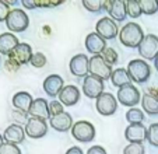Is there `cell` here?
<instances>
[{
	"instance_id": "1",
	"label": "cell",
	"mask_w": 158,
	"mask_h": 154,
	"mask_svg": "<svg viewBox=\"0 0 158 154\" xmlns=\"http://www.w3.org/2000/svg\"><path fill=\"white\" fill-rule=\"evenodd\" d=\"M143 28L137 23H127L123 25V28L119 31V39L125 46L127 48H139L141 41L144 39Z\"/></svg>"
},
{
	"instance_id": "2",
	"label": "cell",
	"mask_w": 158,
	"mask_h": 154,
	"mask_svg": "<svg viewBox=\"0 0 158 154\" xmlns=\"http://www.w3.org/2000/svg\"><path fill=\"white\" fill-rule=\"evenodd\" d=\"M127 73L130 80L134 83H146L151 76V69H150L148 63H146V60L143 59H134L131 62H129L127 65Z\"/></svg>"
},
{
	"instance_id": "3",
	"label": "cell",
	"mask_w": 158,
	"mask_h": 154,
	"mask_svg": "<svg viewBox=\"0 0 158 154\" xmlns=\"http://www.w3.org/2000/svg\"><path fill=\"white\" fill-rule=\"evenodd\" d=\"M6 25L10 32H23L30 25V18L24 10L13 9L6 20Z\"/></svg>"
},
{
	"instance_id": "4",
	"label": "cell",
	"mask_w": 158,
	"mask_h": 154,
	"mask_svg": "<svg viewBox=\"0 0 158 154\" xmlns=\"http://www.w3.org/2000/svg\"><path fill=\"white\" fill-rule=\"evenodd\" d=\"M72 135L76 140L81 143H89L95 137V127L88 121H78L73 125Z\"/></svg>"
},
{
	"instance_id": "5",
	"label": "cell",
	"mask_w": 158,
	"mask_h": 154,
	"mask_svg": "<svg viewBox=\"0 0 158 154\" xmlns=\"http://www.w3.org/2000/svg\"><path fill=\"white\" fill-rule=\"evenodd\" d=\"M89 74L98 77L101 80H110V76H112V67L108 66L105 63V60L101 58V55H95V56L89 58Z\"/></svg>"
},
{
	"instance_id": "6",
	"label": "cell",
	"mask_w": 158,
	"mask_h": 154,
	"mask_svg": "<svg viewBox=\"0 0 158 154\" xmlns=\"http://www.w3.org/2000/svg\"><path fill=\"white\" fill-rule=\"evenodd\" d=\"M118 101L125 107L134 108L140 101V91H139L133 84L123 86L118 90Z\"/></svg>"
},
{
	"instance_id": "7",
	"label": "cell",
	"mask_w": 158,
	"mask_h": 154,
	"mask_svg": "<svg viewBox=\"0 0 158 154\" xmlns=\"http://www.w3.org/2000/svg\"><path fill=\"white\" fill-rule=\"evenodd\" d=\"M137 49L143 59L155 60V58L158 56V36L154 35V34L146 35Z\"/></svg>"
},
{
	"instance_id": "8",
	"label": "cell",
	"mask_w": 158,
	"mask_h": 154,
	"mask_svg": "<svg viewBox=\"0 0 158 154\" xmlns=\"http://www.w3.org/2000/svg\"><path fill=\"white\" fill-rule=\"evenodd\" d=\"M104 80L98 79V77L93 76V74H88L87 77H84L83 80V92L85 94V97L88 98H97L99 97L101 94H104Z\"/></svg>"
},
{
	"instance_id": "9",
	"label": "cell",
	"mask_w": 158,
	"mask_h": 154,
	"mask_svg": "<svg viewBox=\"0 0 158 154\" xmlns=\"http://www.w3.org/2000/svg\"><path fill=\"white\" fill-rule=\"evenodd\" d=\"M104 10H106L110 18L118 23L125 21L127 17V7L125 0H106L104 3Z\"/></svg>"
},
{
	"instance_id": "10",
	"label": "cell",
	"mask_w": 158,
	"mask_h": 154,
	"mask_svg": "<svg viewBox=\"0 0 158 154\" xmlns=\"http://www.w3.org/2000/svg\"><path fill=\"white\" fill-rule=\"evenodd\" d=\"M95 107L101 115L110 116L114 115L118 109V101L110 92H104L101 94L95 101Z\"/></svg>"
},
{
	"instance_id": "11",
	"label": "cell",
	"mask_w": 158,
	"mask_h": 154,
	"mask_svg": "<svg viewBox=\"0 0 158 154\" xmlns=\"http://www.w3.org/2000/svg\"><path fill=\"white\" fill-rule=\"evenodd\" d=\"M95 30H97V34L101 38H104L105 41L106 39H114V38H116V35H119V32H118V24L110 17L99 18L97 21Z\"/></svg>"
},
{
	"instance_id": "12",
	"label": "cell",
	"mask_w": 158,
	"mask_h": 154,
	"mask_svg": "<svg viewBox=\"0 0 158 154\" xmlns=\"http://www.w3.org/2000/svg\"><path fill=\"white\" fill-rule=\"evenodd\" d=\"M25 135L31 139H41L48 133V123L44 119L39 118H28L25 123Z\"/></svg>"
},
{
	"instance_id": "13",
	"label": "cell",
	"mask_w": 158,
	"mask_h": 154,
	"mask_svg": "<svg viewBox=\"0 0 158 154\" xmlns=\"http://www.w3.org/2000/svg\"><path fill=\"white\" fill-rule=\"evenodd\" d=\"M69 66H70L69 69L72 71V74L76 77H87L89 73V69H88L89 59H88V56H85L83 53L73 56Z\"/></svg>"
},
{
	"instance_id": "14",
	"label": "cell",
	"mask_w": 158,
	"mask_h": 154,
	"mask_svg": "<svg viewBox=\"0 0 158 154\" xmlns=\"http://www.w3.org/2000/svg\"><path fill=\"white\" fill-rule=\"evenodd\" d=\"M147 135L148 129L143 123L129 125L125 130V139L129 143H143L144 140H147Z\"/></svg>"
},
{
	"instance_id": "15",
	"label": "cell",
	"mask_w": 158,
	"mask_h": 154,
	"mask_svg": "<svg viewBox=\"0 0 158 154\" xmlns=\"http://www.w3.org/2000/svg\"><path fill=\"white\" fill-rule=\"evenodd\" d=\"M30 118H39V119H51V112H49V102L45 98H36L34 100L30 111H28Z\"/></svg>"
},
{
	"instance_id": "16",
	"label": "cell",
	"mask_w": 158,
	"mask_h": 154,
	"mask_svg": "<svg viewBox=\"0 0 158 154\" xmlns=\"http://www.w3.org/2000/svg\"><path fill=\"white\" fill-rule=\"evenodd\" d=\"M32 48L28 44H20L9 55V59H13L18 63L20 66L27 65L31 62V58H32Z\"/></svg>"
},
{
	"instance_id": "17",
	"label": "cell",
	"mask_w": 158,
	"mask_h": 154,
	"mask_svg": "<svg viewBox=\"0 0 158 154\" xmlns=\"http://www.w3.org/2000/svg\"><path fill=\"white\" fill-rule=\"evenodd\" d=\"M63 87H64V81L59 74H51L44 81V90L49 97H56V95L59 97Z\"/></svg>"
},
{
	"instance_id": "18",
	"label": "cell",
	"mask_w": 158,
	"mask_h": 154,
	"mask_svg": "<svg viewBox=\"0 0 158 154\" xmlns=\"http://www.w3.org/2000/svg\"><path fill=\"white\" fill-rule=\"evenodd\" d=\"M25 129L17 123H13L7 127L3 133V139L6 143H11V144H20L24 142L25 139Z\"/></svg>"
},
{
	"instance_id": "19",
	"label": "cell",
	"mask_w": 158,
	"mask_h": 154,
	"mask_svg": "<svg viewBox=\"0 0 158 154\" xmlns=\"http://www.w3.org/2000/svg\"><path fill=\"white\" fill-rule=\"evenodd\" d=\"M59 101L64 107H73L80 101V90L76 86H64L59 94Z\"/></svg>"
},
{
	"instance_id": "20",
	"label": "cell",
	"mask_w": 158,
	"mask_h": 154,
	"mask_svg": "<svg viewBox=\"0 0 158 154\" xmlns=\"http://www.w3.org/2000/svg\"><path fill=\"white\" fill-rule=\"evenodd\" d=\"M85 48L89 53L95 56V55H101L104 52V49L106 48V42L97 32H91L85 36Z\"/></svg>"
},
{
	"instance_id": "21",
	"label": "cell",
	"mask_w": 158,
	"mask_h": 154,
	"mask_svg": "<svg viewBox=\"0 0 158 154\" xmlns=\"http://www.w3.org/2000/svg\"><path fill=\"white\" fill-rule=\"evenodd\" d=\"M49 123H51V126L57 132H67V130H70L73 127V125H74L73 123L72 115L67 112H63L56 116H51Z\"/></svg>"
},
{
	"instance_id": "22",
	"label": "cell",
	"mask_w": 158,
	"mask_h": 154,
	"mask_svg": "<svg viewBox=\"0 0 158 154\" xmlns=\"http://www.w3.org/2000/svg\"><path fill=\"white\" fill-rule=\"evenodd\" d=\"M11 102H13V107H14L17 111H21V112L28 113V111H30L34 100H32V97H31L30 92L20 91V92H15V94L13 95Z\"/></svg>"
},
{
	"instance_id": "23",
	"label": "cell",
	"mask_w": 158,
	"mask_h": 154,
	"mask_svg": "<svg viewBox=\"0 0 158 154\" xmlns=\"http://www.w3.org/2000/svg\"><path fill=\"white\" fill-rule=\"evenodd\" d=\"M20 45L18 38L11 32L0 34V55H7L9 56L13 50Z\"/></svg>"
},
{
	"instance_id": "24",
	"label": "cell",
	"mask_w": 158,
	"mask_h": 154,
	"mask_svg": "<svg viewBox=\"0 0 158 154\" xmlns=\"http://www.w3.org/2000/svg\"><path fill=\"white\" fill-rule=\"evenodd\" d=\"M110 81H112V86L120 87L123 86H127V84H131V80L130 77H129V73L126 69H122V67H118L112 71V76H110Z\"/></svg>"
},
{
	"instance_id": "25",
	"label": "cell",
	"mask_w": 158,
	"mask_h": 154,
	"mask_svg": "<svg viewBox=\"0 0 158 154\" xmlns=\"http://www.w3.org/2000/svg\"><path fill=\"white\" fill-rule=\"evenodd\" d=\"M141 105L148 115H158V97L146 92L141 98Z\"/></svg>"
},
{
	"instance_id": "26",
	"label": "cell",
	"mask_w": 158,
	"mask_h": 154,
	"mask_svg": "<svg viewBox=\"0 0 158 154\" xmlns=\"http://www.w3.org/2000/svg\"><path fill=\"white\" fill-rule=\"evenodd\" d=\"M126 121L130 125H137V123H143L144 121V112L139 108H130L126 112Z\"/></svg>"
},
{
	"instance_id": "27",
	"label": "cell",
	"mask_w": 158,
	"mask_h": 154,
	"mask_svg": "<svg viewBox=\"0 0 158 154\" xmlns=\"http://www.w3.org/2000/svg\"><path fill=\"white\" fill-rule=\"evenodd\" d=\"M140 7L143 14H155L158 11V0H140Z\"/></svg>"
},
{
	"instance_id": "28",
	"label": "cell",
	"mask_w": 158,
	"mask_h": 154,
	"mask_svg": "<svg viewBox=\"0 0 158 154\" xmlns=\"http://www.w3.org/2000/svg\"><path fill=\"white\" fill-rule=\"evenodd\" d=\"M101 58L105 60V63H106L108 66H110V67L118 63V53H116V50H115L114 48L106 46L104 49V52L101 53Z\"/></svg>"
},
{
	"instance_id": "29",
	"label": "cell",
	"mask_w": 158,
	"mask_h": 154,
	"mask_svg": "<svg viewBox=\"0 0 158 154\" xmlns=\"http://www.w3.org/2000/svg\"><path fill=\"white\" fill-rule=\"evenodd\" d=\"M126 7H127V15H130L131 18H139L143 14L140 7V2H137V0H127L126 2Z\"/></svg>"
},
{
	"instance_id": "30",
	"label": "cell",
	"mask_w": 158,
	"mask_h": 154,
	"mask_svg": "<svg viewBox=\"0 0 158 154\" xmlns=\"http://www.w3.org/2000/svg\"><path fill=\"white\" fill-rule=\"evenodd\" d=\"M104 0H83V6L91 13H98L104 10Z\"/></svg>"
},
{
	"instance_id": "31",
	"label": "cell",
	"mask_w": 158,
	"mask_h": 154,
	"mask_svg": "<svg viewBox=\"0 0 158 154\" xmlns=\"http://www.w3.org/2000/svg\"><path fill=\"white\" fill-rule=\"evenodd\" d=\"M146 148H144L143 143H129L125 148H123V154H144Z\"/></svg>"
},
{
	"instance_id": "32",
	"label": "cell",
	"mask_w": 158,
	"mask_h": 154,
	"mask_svg": "<svg viewBox=\"0 0 158 154\" xmlns=\"http://www.w3.org/2000/svg\"><path fill=\"white\" fill-rule=\"evenodd\" d=\"M147 140L151 146L158 147V123H152L148 127V135H147Z\"/></svg>"
},
{
	"instance_id": "33",
	"label": "cell",
	"mask_w": 158,
	"mask_h": 154,
	"mask_svg": "<svg viewBox=\"0 0 158 154\" xmlns=\"http://www.w3.org/2000/svg\"><path fill=\"white\" fill-rule=\"evenodd\" d=\"M30 65L32 66V67H36V69L44 67V66L46 65V56H45L42 52H36V53H34L32 58H31Z\"/></svg>"
},
{
	"instance_id": "34",
	"label": "cell",
	"mask_w": 158,
	"mask_h": 154,
	"mask_svg": "<svg viewBox=\"0 0 158 154\" xmlns=\"http://www.w3.org/2000/svg\"><path fill=\"white\" fill-rule=\"evenodd\" d=\"M63 107L64 105L60 102V101H51L49 102V112H51V116H56V115H60V113L64 112V109H63Z\"/></svg>"
},
{
	"instance_id": "35",
	"label": "cell",
	"mask_w": 158,
	"mask_h": 154,
	"mask_svg": "<svg viewBox=\"0 0 158 154\" xmlns=\"http://www.w3.org/2000/svg\"><path fill=\"white\" fill-rule=\"evenodd\" d=\"M0 154H23L17 144H11V143H6L0 148Z\"/></svg>"
},
{
	"instance_id": "36",
	"label": "cell",
	"mask_w": 158,
	"mask_h": 154,
	"mask_svg": "<svg viewBox=\"0 0 158 154\" xmlns=\"http://www.w3.org/2000/svg\"><path fill=\"white\" fill-rule=\"evenodd\" d=\"M10 6L4 2V0H0V23L2 21H6L7 20V17H9V14H10Z\"/></svg>"
},
{
	"instance_id": "37",
	"label": "cell",
	"mask_w": 158,
	"mask_h": 154,
	"mask_svg": "<svg viewBox=\"0 0 158 154\" xmlns=\"http://www.w3.org/2000/svg\"><path fill=\"white\" fill-rule=\"evenodd\" d=\"M20 67H21V66L18 65L15 60L9 59V58H7V60L4 62V69H6L7 71H10V73H14V71H17Z\"/></svg>"
},
{
	"instance_id": "38",
	"label": "cell",
	"mask_w": 158,
	"mask_h": 154,
	"mask_svg": "<svg viewBox=\"0 0 158 154\" xmlns=\"http://www.w3.org/2000/svg\"><path fill=\"white\" fill-rule=\"evenodd\" d=\"M63 2H44V0H38V2H35L36 7H42V9H51V7H56L59 6V4H62Z\"/></svg>"
},
{
	"instance_id": "39",
	"label": "cell",
	"mask_w": 158,
	"mask_h": 154,
	"mask_svg": "<svg viewBox=\"0 0 158 154\" xmlns=\"http://www.w3.org/2000/svg\"><path fill=\"white\" fill-rule=\"evenodd\" d=\"M87 154H106V151H105V148L101 147V146H93V147L88 148Z\"/></svg>"
},
{
	"instance_id": "40",
	"label": "cell",
	"mask_w": 158,
	"mask_h": 154,
	"mask_svg": "<svg viewBox=\"0 0 158 154\" xmlns=\"http://www.w3.org/2000/svg\"><path fill=\"white\" fill-rule=\"evenodd\" d=\"M21 4H23V7H25V9H28V10H32V9H36V4H35V2H28V0H23L21 2Z\"/></svg>"
},
{
	"instance_id": "41",
	"label": "cell",
	"mask_w": 158,
	"mask_h": 154,
	"mask_svg": "<svg viewBox=\"0 0 158 154\" xmlns=\"http://www.w3.org/2000/svg\"><path fill=\"white\" fill-rule=\"evenodd\" d=\"M66 154H84L83 150H81L80 147H77V146H73V147H70L69 150L66 151Z\"/></svg>"
},
{
	"instance_id": "42",
	"label": "cell",
	"mask_w": 158,
	"mask_h": 154,
	"mask_svg": "<svg viewBox=\"0 0 158 154\" xmlns=\"http://www.w3.org/2000/svg\"><path fill=\"white\" fill-rule=\"evenodd\" d=\"M4 2H6V3L9 4V6H13V4H15V3H17L15 0H4Z\"/></svg>"
},
{
	"instance_id": "43",
	"label": "cell",
	"mask_w": 158,
	"mask_h": 154,
	"mask_svg": "<svg viewBox=\"0 0 158 154\" xmlns=\"http://www.w3.org/2000/svg\"><path fill=\"white\" fill-rule=\"evenodd\" d=\"M4 144V139H3V135H0V148H2V146Z\"/></svg>"
},
{
	"instance_id": "44",
	"label": "cell",
	"mask_w": 158,
	"mask_h": 154,
	"mask_svg": "<svg viewBox=\"0 0 158 154\" xmlns=\"http://www.w3.org/2000/svg\"><path fill=\"white\" fill-rule=\"evenodd\" d=\"M154 66H155V69H157V71H158V56L155 58V60H154Z\"/></svg>"
}]
</instances>
